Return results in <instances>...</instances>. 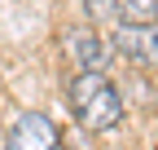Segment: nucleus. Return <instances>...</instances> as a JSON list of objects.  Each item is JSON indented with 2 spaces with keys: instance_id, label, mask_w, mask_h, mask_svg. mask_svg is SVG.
<instances>
[{
  "instance_id": "5",
  "label": "nucleus",
  "mask_w": 158,
  "mask_h": 150,
  "mask_svg": "<svg viewBox=\"0 0 158 150\" xmlns=\"http://www.w3.org/2000/svg\"><path fill=\"white\" fill-rule=\"evenodd\" d=\"M158 22V0H118V27Z\"/></svg>"
},
{
  "instance_id": "6",
  "label": "nucleus",
  "mask_w": 158,
  "mask_h": 150,
  "mask_svg": "<svg viewBox=\"0 0 158 150\" xmlns=\"http://www.w3.org/2000/svg\"><path fill=\"white\" fill-rule=\"evenodd\" d=\"M88 13L97 18V22L118 27V0H88Z\"/></svg>"
},
{
  "instance_id": "4",
  "label": "nucleus",
  "mask_w": 158,
  "mask_h": 150,
  "mask_svg": "<svg viewBox=\"0 0 158 150\" xmlns=\"http://www.w3.org/2000/svg\"><path fill=\"white\" fill-rule=\"evenodd\" d=\"M66 53L70 62H79V75H106V40L92 27H70L66 31Z\"/></svg>"
},
{
  "instance_id": "2",
  "label": "nucleus",
  "mask_w": 158,
  "mask_h": 150,
  "mask_svg": "<svg viewBox=\"0 0 158 150\" xmlns=\"http://www.w3.org/2000/svg\"><path fill=\"white\" fill-rule=\"evenodd\" d=\"M62 146V133H57V124L48 115H40V110H31V115H22L9 137H5V150H57Z\"/></svg>"
},
{
  "instance_id": "1",
  "label": "nucleus",
  "mask_w": 158,
  "mask_h": 150,
  "mask_svg": "<svg viewBox=\"0 0 158 150\" xmlns=\"http://www.w3.org/2000/svg\"><path fill=\"white\" fill-rule=\"evenodd\" d=\"M70 106L79 124L88 128V133H106L123 119V97H118V84L106 80V75H75L70 80Z\"/></svg>"
},
{
  "instance_id": "3",
  "label": "nucleus",
  "mask_w": 158,
  "mask_h": 150,
  "mask_svg": "<svg viewBox=\"0 0 158 150\" xmlns=\"http://www.w3.org/2000/svg\"><path fill=\"white\" fill-rule=\"evenodd\" d=\"M114 49L127 62L158 66V22H136V27H114Z\"/></svg>"
}]
</instances>
